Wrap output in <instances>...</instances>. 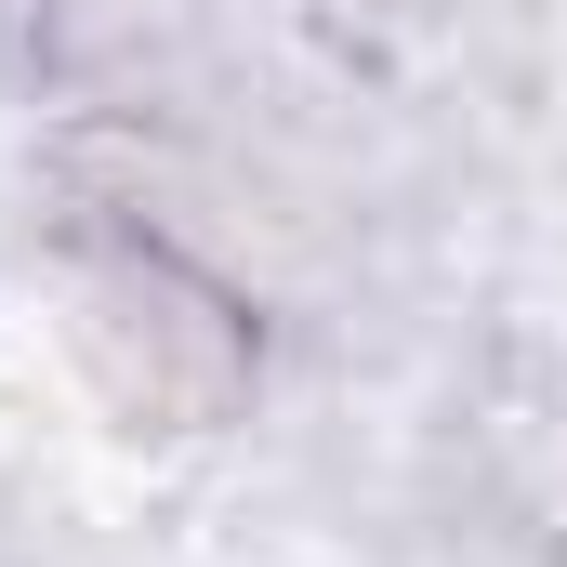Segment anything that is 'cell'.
I'll return each instance as SVG.
<instances>
[{
	"label": "cell",
	"instance_id": "6da1fadb",
	"mask_svg": "<svg viewBox=\"0 0 567 567\" xmlns=\"http://www.w3.org/2000/svg\"><path fill=\"white\" fill-rule=\"evenodd\" d=\"M66 343H80L93 396L133 435L238 423V396H251V370H265L238 290H212L185 251H158V238H93V251H80V278H66Z\"/></svg>",
	"mask_w": 567,
	"mask_h": 567
}]
</instances>
